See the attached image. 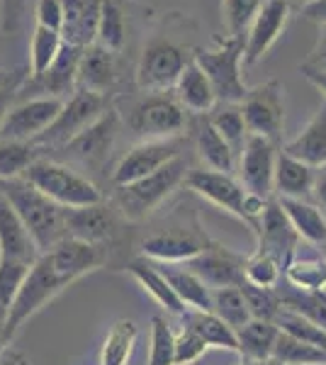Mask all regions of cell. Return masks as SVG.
<instances>
[{
    "mask_svg": "<svg viewBox=\"0 0 326 365\" xmlns=\"http://www.w3.org/2000/svg\"><path fill=\"white\" fill-rule=\"evenodd\" d=\"M0 365H32V361L25 356V351L8 346V349L0 353Z\"/></svg>",
    "mask_w": 326,
    "mask_h": 365,
    "instance_id": "obj_54",
    "label": "cell"
},
{
    "mask_svg": "<svg viewBox=\"0 0 326 365\" xmlns=\"http://www.w3.org/2000/svg\"><path fill=\"white\" fill-rule=\"evenodd\" d=\"M317 170L310 163L290 154H277L275 163V195L277 200H307L314 192Z\"/></svg>",
    "mask_w": 326,
    "mask_h": 365,
    "instance_id": "obj_28",
    "label": "cell"
},
{
    "mask_svg": "<svg viewBox=\"0 0 326 365\" xmlns=\"http://www.w3.org/2000/svg\"><path fill=\"white\" fill-rule=\"evenodd\" d=\"M173 96L178 98V103L193 115H210L219 105L215 88H212L205 71L195 63V58L188 63V68L183 71V76L178 78Z\"/></svg>",
    "mask_w": 326,
    "mask_h": 365,
    "instance_id": "obj_26",
    "label": "cell"
},
{
    "mask_svg": "<svg viewBox=\"0 0 326 365\" xmlns=\"http://www.w3.org/2000/svg\"><path fill=\"white\" fill-rule=\"evenodd\" d=\"M25 78H27V73L20 68L10 83H5L3 88H0V127H3L10 108H13V105L17 103V98H20V88H22V83H25Z\"/></svg>",
    "mask_w": 326,
    "mask_h": 365,
    "instance_id": "obj_51",
    "label": "cell"
},
{
    "mask_svg": "<svg viewBox=\"0 0 326 365\" xmlns=\"http://www.w3.org/2000/svg\"><path fill=\"white\" fill-rule=\"evenodd\" d=\"M236 336H239V353L244 356V361L270 363L275 344L280 339V327L275 322L251 319L236 331Z\"/></svg>",
    "mask_w": 326,
    "mask_h": 365,
    "instance_id": "obj_31",
    "label": "cell"
},
{
    "mask_svg": "<svg viewBox=\"0 0 326 365\" xmlns=\"http://www.w3.org/2000/svg\"><path fill=\"white\" fill-rule=\"evenodd\" d=\"M290 17V0H265L251 27L246 29V54L244 63L253 66L268 54V49L277 42Z\"/></svg>",
    "mask_w": 326,
    "mask_h": 365,
    "instance_id": "obj_18",
    "label": "cell"
},
{
    "mask_svg": "<svg viewBox=\"0 0 326 365\" xmlns=\"http://www.w3.org/2000/svg\"><path fill=\"white\" fill-rule=\"evenodd\" d=\"M110 105V96H100V93L78 91L63 103V110L58 113L56 122L46 129L41 137L34 141L39 149H63L76 137H81L88 127H93L103 117Z\"/></svg>",
    "mask_w": 326,
    "mask_h": 365,
    "instance_id": "obj_10",
    "label": "cell"
},
{
    "mask_svg": "<svg viewBox=\"0 0 326 365\" xmlns=\"http://www.w3.org/2000/svg\"><path fill=\"white\" fill-rule=\"evenodd\" d=\"M195 54L178 44L168 34H153L144 44L136 63V86L146 93L173 91L183 71L188 68Z\"/></svg>",
    "mask_w": 326,
    "mask_h": 365,
    "instance_id": "obj_9",
    "label": "cell"
},
{
    "mask_svg": "<svg viewBox=\"0 0 326 365\" xmlns=\"http://www.w3.org/2000/svg\"><path fill=\"white\" fill-rule=\"evenodd\" d=\"M302 15H305L307 20L326 27V0H312V3H307L305 8H302Z\"/></svg>",
    "mask_w": 326,
    "mask_h": 365,
    "instance_id": "obj_53",
    "label": "cell"
},
{
    "mask_svg": "<svg viewBox=\"0 0 326 365\" xmlns=\"http://www.w3.org/2000/svg\"><path fill=\"white\" fill-rule=\"evenodd\" d=\"M246 54V34H229L217 39L215 49H195V63L207 73L219 103H244L248 88L241 76V63Z\"/></svg>",
    "mask_w": 326,
    "mask_h": 365,
    "instance_id": "obj_3",
    "label": "cell"
},
{
    "mask_svg": "<svg viewBox=\"0 0 326 365\" xmlns=\"http://www.w3.org/2000/svg\"><path fill=\"white\" fill-rule=\"evenodd\" d=\"M63 3V42L91 46L98 39V22L103 0H61Z\"/></svg>",
    "mask_w": 326,
    "mask_h": 365,
    "instance_id": "obj_24",
    "label": "cell"
},
{
    "mask_svg": "<svg viewBox=\"0 0 326 365\" xmlns=\"http://www.w3.org/2000/svg\"><path fill=\"white\" fill-rule=\"evenodd\" d=\"M263 365H277V363H272V361H270V363H263Z\"/></svg>",
    "mask_w": 326,
    "mask_h": 365,
    "instance_id": "obj_60",
    "label": "cell"
},
{
    "mask_svg": "<svg viewBox=\"0 0 326 365\" xmlns=\"http://www.w3.org/2000/svg\"><path fill=\"white\" fill-rule=\"evenodd\" d=\"M190 161L188 156H178L170 163H165L163 168H158L156 173L139 178L127 185H120L115 192V205L127 220H144L149 212H153L158 205L163 202L170 192L175 190L180 182H185L188 173H190Z\"/></svg>",
    "mask_w": 326,
    "mask_h": 365,
    "instance_id": "obj_4",
    "label": "cell"
},
{
    "mask_svg": "<svg viewBox=\"0 0 326 365\" xmlns=\"http://www.w3.org/2000/svg\"><path fill=\"white\" fill-rule=\"evenodd\" d=\"M282 307L300 312L307 319L326 329V292H280Z\"/></svg>",
    "mask_w": 326,
    "mask_h": 365,
    "instance_id": "obj_45",
    "label": "cell"
},
{
    "mask_svg": "<svg viewBox=\"0 0 326 365\" xmlns=\"http://www.w3.org/2000/svg\"><path fill=\"white\" fill-rule=\"evenodd\" d=\"M322 365H326V363H322Z\"/></svg>",
    "mask_w": 326,
    "mask_h": 365,
    "instance_id": "obj_62",
    "label": "cell"
},
{
    "mask_svg": "<svg viewBox=\"0 0 326 365\" xmlns=\"http://www.w3.org/2000/svg\"><path fill=\"white\" fill-rule=\"evenodd\" d=\"M117 81H120V54L98 42L86 46L78 66V88L110 96Z\"/></svg>",
    "mask_w": 326,
    "mask_h": 365,
    "instance_id": "obj_21",
    "label": "cell"
},
{
    "mask_svg": "<svg viewBox=\"0 0 326 365\" xmlns=\"http://www.w3.org/2000/svg\"><path fill=\"white\" fill-rule=\"evenodd\" d=\"M280 207L285 210L287 220L292 222L295 232L300 239L310 241V244H324L326 241V217L317 205L307 202V200H277Z\"/></svg>",
    "mask_w": 326,
    "mask_h": 365,
    "instance_id": "obj_34",
    "label": "cell"
},
{
    "mask_svg": "<svg viewBox=\"0 0 326 365\" xmlns=\"http://www.w3.org/2000/svg\"><path fill=\"white\" fill-rule=\"evenodd\" d=\"M195 149L207 168L234 173L236 168V151L229 146V141L217 132L210 115H195Z\"/></svg>",
    "mask_w": 326,
    "mask_h": 365,
    "instance_id": "obj_27",
    "label": "cell"
},
{
    "mask_svg": "<svg viewBox=\"0 0 326 365\" xmlns=\"http://www.w3.org/2000/svg\"><path fill=\"white\" fill-rule=\"evenodd\" d=\"M86 46H76L63 42V49L58 51L56 61L51 63L49 71L39 78H25L20 93H37V96H51V98H61L68 100L78 91V66H81V56Z\"/></svg>",
    "mask_w": 326,
    "mask_h": 365,
    "instance_id": "obj_17",
    "label": "cell"
},
{
    "mask_svg": "<svg viewBox=\"0 0 326 365\" xmlns=\"http://www.w3.org/2000/svg\"><path fill=\"white\" fill-rule=\"evenodd\" d=\"M248 134L265 137L272 144H280L282 127H285V88L280 81H268L248 91L241 103Z\"/></svg>",
    "mask_w": 326,
    "mask_h": 365,
    "instance_id": "obj_11",
    "label": "cell"
},
{
    "mask_svg": "<svg viewBox=\"0 0 326 365\" xmlns=\"http://www.w3.org/2000/svg\"><path fill=\"white\" fill-rule=\"evenodd\" d=\"M139 339V329L132 319H117L100 349V365H127Z\"/></svg>",
    "mask_w": 326,
    "mask_h": 365,
    "instance_id": "obj_37",
    "label": "cell"
},
{
    "mask_svg": "<svg viewBox=\"0 0 326 365\" xmlns=\"http://www.w3.org/2000/svg\"><path fill=\"white\" fill-rule=\"evenodd\" d=\"M212 312H215L219 319L227 322L234 331H239L241 327H246V324L253 319L244 292H241V285L212 290Z\"/></svg>",
    "mask_w": 326,
    "mask_h": 365,
    "instance_id": "obj_39",
    "label": "cell"
},
{
    "mask_svg": "<svg viewBox=\"0 0 326 365\" xmlns=\"http://www.w3.org/2000/svg\"><path fill=\"white\" fill-rule=\"evenodd\" d=\"M302 3H305V5H307V3H312V0H302Z\"/></svg>",
    "mask_w": 326,
    "mask_h": 365,
    "instance_id": "obj_61",
    "label": "cell"
},
{
    "mask_svg": "<svg viewBox=\"0 0 326 365\" xmlns=\"http://www.w3.org/2000/svg\"><path fill=\"white\" fill-rule=\"evenodd\" d=\"M161 270L188 309L212 312V287L200 275H195L188 266H178V263H161Z\"/></svg>",
    "mask_w": 326,
    "mask_h": 365,
    "instance_id": "obj_30",
    "label": "cell"
},
{
    "mask_svg": "<svg viewBox=\"0 0 326 365\" xmlns=\"http://www.w3.org/2000/svg\"><path fill=\"white\" fill-rule=\"evenodd\" d=\"M25 180L32 182L39 192H44L63 210L93 207V205L103 202V192H100L96 182L76 173L73 168L63 166V163L49 161V158H39L27 170Z\"/></svg>",
    "mask_w": 326,
    "mask_h": 365,
    "instance_id": "obj_7",
    "label": "cell"
},
{
    "mask_svg": "<svg viewBox=\"0 0 326 365\" xmlns=\"http://www.w3.org/2000/svg\"><path fill=\"white\" fill-rule=\"evenodd\" d=\"M207 341L195 331L193 327L183 324V329L175 334V365H193L207 353Z\"/></svg>",
    "mask_w": 326,
    "mask_h": 365,
    "instance_id": "obj_48",
    "label": "cell"
},
{
    "mask_svg": "<svg viewBox=\"0 0 326 365\" xmlns=\"http://www.w3.org/2000/svg\"><path fill=\"white\" fill-rule=\"evenodd\" d=\"M193 270L195 275H200L212 290L219 287H239L246 280V258H241L239 253L227 251L222 246L212 244L205 253H200L198 258L183 263Z\"/></svg>",
    "mask_w": 326,
    "mask_h": 365,
    "instance_id": "obj_19",
    "label": "cell"
},
{
    "mask_svg": "<svg viewBox=\"0 0 326 365\" xmlns=\"http://www.w3.org/2000/svg\"><path fill=\"white\" fill-rule=\"evenodd\" d=\"M39 256V246L29 237L8 197L0 192V324L8 319L17 290Z\"/></svg>",
    "mask_w": 326,
    "mask_h": 365,
    "instance_id": "obj_1",
    "label": "cell"
},
{
    "mask_svg": "<svg viewBox=\"0 0 326 365\" xmlns=\"http://www.w3.org/2000/svg\"><path fill=\"white\" fill-rule=\"evenodd\" d=\"M256 237H258V253L275 258L282 266V270H285V266L295 258V253H297L300 234L295 232L292 222L287 220L285 210L280 207L277 200H268L263 215H260Z\"/></svg>",
    "mask_w": 326,
    "mask_h": 365,
    "instance_id": "obj_16",
    "label": "cell"
},
{
    "mask_svg": "<svg viewBox=\"0 0 326 365\" xmlns=\"http://www.w3.org/2000/svg\"><path fill=\"white\" fill-rule=\"evenodd\" d=\"M17 71L20 68H15V71H10V68H0V88H3L5 83H10V81L17 76Z\"/></svg>",
    "mask_w": 326,
    "mask_h": 365,
    "instance_id": "obj_57",
    "label": "cell"
},
{
    "mask_svg": "<svg viewBox=\"0 0 326 365\" xmlns=\"http://www.w3.org/2000/svg\"><path fill=\"white\" fill-rule=\"evenodd\" d=\"M282 151L310 163L312 168L326 166V100L314 113L312 120L307 122V127L292 141H287Z\"/></svg>",
    "mask_w": 326,
    "mask_h": 365,
    "instance_id": "obj_29",
    "label": "cell"
},
{
    "mask_svg": "<svg viewBox=\"0 0 326 365\" xmlns=\"http://www.w3.org/2000/svg\"><path fill=\"white\" fill-rule=\"evenodd\" d=\"M127 32H129L127 0H103L96 42L117 51V54H122L124 44H127Z\"/></svg>",
    "mask_w": 326,
    "mask_h": 365,
    "instance_id": "obj_33",
    "label": "cell"
},
{
    "mask_svg": "<svg viewBox=\"0 0 326 365\" xmlns=\"http://www.w3.org/2000/svg\"><path fill=\"white\" fill-rule=\"evenodd\" d=\"M66 100L34 96L17 100L0 127V141H37L56 122Z\"/></svg>",
    "mask_w": 326,
    "mask_h": 365,
    "instance_id": "obj_12",
    "label": "cell"
},
{
    "mask_svg": "<svg viewBox=\"0 0 326 365\" xmlns=\"http://www.w3.org/2000/svg\"><path fill=\"white\" fill-rule=\"evenodd\" d=\"M188 139L183 137H170V139H146L139 141L136 146L127 151V156L117 163V168L112 170V182L115 187L127 185L139 178L156 173L158 168H163L165 163H170L173 158L185 154Z\"/></svg>",
    "mask_w": 326,
    "mask_h": 365,
    "instance_id": "obj_13",
    "label": "cell"
},
{
    "mask_svg": "<svg viewBox=\"0 0 326 365\" xmlns=\"http://www.w3.org/2000/svg\"><path fill=\"white\" fill-rule=\"evenodd\" d=\"M241 292L246 297V304L251 309L253 319H263V322H275L277 314L282 312V297L277 290L270 287H258L251 282H241Z\"/></svg>",
    "mask_w": 326,
    "mask_h": 365,
    "instance_id": "obj_43",
    "label": "cell"
},
{
    "mask_svg": "<svg viewBox=\"0 0 326 365\" xmlns=\"http://www.w3.org/2000/svg\"><path fill=\"white\" fill-rule=\"evenodd\" d=\"M0 190L8 197V202L13 205V210L17 212V217L22 220V225H25L29 237L34 239V244L39 246L41 253L51 251L58 241L68 237L66 210L58 207L54 200H49L44 192H39L29 180H5L0 182Z\"/></svg>",
    "mask_w": 326,
    "mask_h": 365,
    "instance_id": "obj_2",
    "label": "cell"
},
{
    "mask_svg": "<svg viewBox=\"0 0 326 365\" xmlns=\"http://www.w3.org/2000/svg\"><path fill=\"white\" fill-rule=\"evenodd\" d=\"M275 324L280 327L282 334H290V336L305 341V344H312V346H317V349L326 351V329H322L319 324H314L312 319H307V317L300 314V312L282 307Z\"/></svg>",
    "mask_w": 326,
    "mask_h": 365,
    "instance_id": "obj_42",
    "label": "cell"
},
{
    "mask_svg": "<svg viewBox=\"0 0 326 365\" xmlns=\"http://www.w3.org/2000/svg\"><path fill=\"white\" fill-rule=\"evenodd\" d=\"M0 192H3V190H0Z\"/></svg>",
    "mask_w": 326,
    "mask_h": 365,
    "instance_id": "obj_63",
    "label": "cell"
},
{
    "mask_svg": "<svg viewBox=\"0 0 326 365\" xmlns=\"http://www.w3.org/2000/svg\"><path fill=\"white\" fill-rule=\"evenodd\" d=\"M51 258V263L56 266L58 273H63L71 282L81 280L83 275L93 273V270L103 268L108 261V251L105 246L88 244V241L66 237L61 239L51 251H46Z\"/></svg>",
    "mask_w": 326,
    "mask_h": 365,
    "instance_id": "obj_20",
    "label": "cell"
},
{
    "mask_svg": "<svg viewBox=\"0 0 326 365\" xmlns=\"http://www.w3.org/2000/svg\"><path fill=\"white\" fill-rule=\"evenodd\" d=\"M277 146L265 137L248 134L246 146L239 156V175L241 185L251 195L260 200H270L275 192V163H277Z\"/></svg>",
    "mask_w": 326,
    "mask_h": 365,
    "instance_id": "obj_14",
    "label": "cell"
},
{
    "mask_svg": "<svg viewBox=\"0 0 326 365\" xmlns=\"http://www.w3.org/2000/svg\"><path fill=\"white\" fill-rule=\"evenodd\" d=\"M66 232L68 237L88 241V244L105 246L112 241L117 232V220L115 212L105 207L103 202L93 205V207H78V210H66Z\"/></svg>",
    "mask_w": 326,
    "mask_h": 365,
    "instance_id": "obj_22",
    "label": "cell"
},
{
    "mask_svg": "<svg viewBox=\"0 0 326 365\" xmlns=\"http://www.w3.org/2000/svg\"><path fill=\"white\" fill-rule=\"evenodd\" d=\"M8 349V341H5V334H3V324H0V353Z\"/></svg>",
    "mask_w": 326,
    "mask_h": 365,
    "instance_id": "obj_58",
    "label": "cell"
},
{
    "mask_svg": "<svg viewBox=\"0 0 326 365\" xmlns=\"http://www.w3.org/2000/svg\"><path fill=\"white\" fill-rule=\"evenodd\" d=\"M34 17H37V25L51 27L61 32L63 27V3L61 0H37L34 5Z\"/></svg>",
    "mask_w": 326,
    "mask_h": 365,
    "instance_id": "obj_50",
    "label": "cell"
},
{
    "mask_svg": "<svg viewBox=\"0 0 326 365\" xmlns=\"http://www.w3.org/2000/svg\"><path fill=\"white\" fill-rule=\"evenodd\" d=\"M63 49V34L51 27H34L32 42H29V68L27 78H39L56 61L58 51Z\"/></svg>",
    "mask_w": 326,
    "mask_h": 365,
    "instance_id": "obj_36",
    "label": "cell"
},
{
    "mask_svg": "<svg viewBox=\"0 0 326 365\" xmlns=\"http://www.w3.org/2000/svg\"><path fill=\"white\" fill-rule=\"evenodd\" d=\"M265 0H222L224 25L229 34H246L253 17L263 8Z\"/></svg>",
    "mask_w": 326,
    "mask_h": 365,
    "instance_id": "obj_46",
    "label": "cell"
},
{
    "mask_svg": "<svg viewBox=\"0 0 326 365\" xmlns=\"http://www.w3.org/2000/svg\"><path fill=\"white\" fill-rule=\"evenodd\" d=\"M314 197L319 200V205L326 207V166L317 170V182H314Z\"/></svg>",
    "mask_w": 326,
    "mask_h": 365,
    "instance_id": "obj_55",
    "label": "cell"
},
{
    "mask_svg": "<svg viewBox=\"0 0 326 365\" xmlns=\"http://www.w3.org/2000/svg\"><path fill=\"white\" fill-rule=\"evenodd\" d=\"M236 365H263V363H253V361H241V363H236Z\"/></svg>",
    "mask_w": 326,
    "mask_h": 365,
    "instance_id": "obj_59",
    "label": "cell"
},
{
    "mask_svg": "<svg viewBox=\"0 0 326 365\" xmlns=\"http://www.w3.org/2000/svg\"><path fill=\"white\" fill-rule=\"evenodd\" d=\"M210 120H212V125L217 127V132L229 141V146L236 151V156H241V151H244V146H246V139H248V127H246L241 108L219 103L210 113Z\"/></svg>",
    "mask_w": 326,
    "mask_h": 365,
    "instance_id": "obj_40",
    "label": "cell"
},
{
    "mask_svg": "<svg viewBox=\"0 0 326 365\" xmlns=\"http://www.w3.org/2000/svg\"><path fill=\"white\" fill-rule=\"evenodd\" d=\"M27 0H0V34L13 37L25 22Z\"/></svg>",
    "mask_w": 326,
    "mask_h": 365,
    "instance_id": "obj_49",
    "label": "cell"
},
{
    "mask_svg": "<svg viewBox=\"0 0 326 365\" xmlns=\"http://www.w3.org/2000/svg\"><path fill=\"white\" fill-rule=\"evenodd\" d=\"M212 241L195 229L173 227L163 232H153L141 241V258L156 263H188L205 253Z\"/></svg>",
    "mask_w": 326,
    "mask_h": 365,
    "instance_id": "obj_15",
    "label": "cell"
},
{
    "mask_svg": "<svg viewBox=\"0 0 326 365\" xmlns=\"http://www.w3.org/2000/svg\"><path fill=\"white\" fill-rule=\"evenodd\" d=\"M185 185L193 192H198L200 197L210 200L212 205L222 207L229 215L244 220L246 225L253 227V232L258 229L260 215H263L268 200H260L246 190L239 180L231 173H222V170L212 168H193L185 178Z\"/></svg>",
    "mask_w": 326,
    "mask_h": 365,
    "instance_id": "obj_5",
    "label": "cell"
},
{
    "mask_svg": "<svg viewBox=\"0 0 326 365\" xmlns=\"http://www.w3.org/2000/svg\"><path fill=\"white\" fill-rule=\"evenodd\" d=\"M146 365H175V334L163 314L151 317V349Z\"/></svg>",
    "mask_w": 326,
    "mask_h": 365,
    "instance_id": "obj_44",
    "label": "cell"
},
{
    "mask_svg": "<svg viewBox=\"0 0 326 365\" xmlns=\"http://www.w3.org/2000/svg\"><path fill=\"white\" fill-rule=\"evenodd\" d=\"M39 158L41 149L34 141H0V182L25 178Z\"/></svg>",
    "mask_w": 326,
    "mask_h": 365,
    "instance_id": "obj_35",
    "label": "cell"
},
{
    "mask_svg": "<svg viewBox=\"0 0 326 365\" xmlns=\"http://www.w3.org/2000/svg\"><path fill=\"white\" fill-rule=\"evenodd\" d=\"M244 273H246V282H251V285L270 287V290H275V287L280 285V278H282V266L275 261V258L256 251L251 258H246Z\"/></svg>",
    "mask_w": 326,
    "mask_h": 365,
    "instance_id": "obj_47",
    "label": "cell"
},
{
    "mask_svg": "<svg viewBox=\"0 0 326 365\" xmlns=\"http://www.w3.org/2000/svg\"><path fill=\"white\" fill-rule=\"evenodd\" d=\"M282 278L297 292H326V258H292Z\"/></svg>",
    "mask_w": 326,
    "mask_h": 365,
    "instance_id": "obj_38",
    "label": "cell"
},
{
    "mask_svg": "<svg viewBox=\"0 0 326 365\" xmlns=\"http://www.w3.org/2000/svg\"><path fill=\"white\" fill-rule=\"evenodd\" d=\"M302 73L307 76V81H310L312 86H317L319 91L326 96V73H322V71H312V68H307V66H302Z\"/></svg>",
    "mask_w": 326,
    "mask_h": 365,
    "instance_id": "obj_56",
    "label": "cell"
},
{
    "mask_svg": "<svg viewBox=\"0 0 326 365\" xmlns=\"http://www.w3.org/2000/svg\"><path fill=\"white\" fill-rule=\"evenodd\" d=\"M302 66L312 68V71H322V73H326V27L322 29V34H319L317 39V46L312 49L310 58H307Z\"/></svg>",
    "mask_w": 326,
    "mask_h": 365,
    "instance_id": "obj_52",
    "label": "cell"
},
{
    "mask_svg": "<svg viewBox=\"0 0 326 365\" xmlns=\"http://www.w3.org/2000/svg\"><path fill=\"white\" fill-rule=\"evenodd\" d=\"M183 324L193 327L207 341L210 349H224V351L239 353V336H236V331L224 319H219L215 312L188 309L183 314Z\"/></svg>",
    "mask_w": 326,
    "mask_h": 365,
    "instance_id": "obj_32",
    "label": "cell"
},
{
    "mask_svg": "<svg viewBox=\"0 0 326 365\" xmlns=\"http://www.w3.org/2000/svg\"><path fill=\"white\" fill-rule=\"evenodd\" d=\"M127 270L132 278L139 282V287L146 292V295L153 297V302L161 304L165 312L170 314H185L188 307L180 302V297L175 295V290L170 287L168 278L161 270V266H156L149 258H134V261L127 263Z\"/></svg>",
    "mask_w": 326,
    "mask_h": 365,
    "instance_id": "obj_25",
    "label": "cell"
},
{
    "mask_svg": "<svg viewBox=\"0 0 326 365\" xmlns=\"http://www.w3.org/2000/svg\"><path fill=\"white\" fill-rule=\"evenodd\" d=\"M272 363H277V365H322V363H326V351L280 331V339H277V344H275V353H272Z\"/></svg>",
    "mask_w": 326,
    "mask_h": 365,
    "instance_id": "obj_41",
    "label": "cell"
},
{
    "mask_svg": "<svg viewBox=\"0 0 326 365\" xmlns=\"http://www.w3.org/2000/svg\"><path fill=\"white\" fill-rule=\"evenodd\" d=\"M68 285H71V280L63 273H58L56 266L51 263L49 253H41L39 261L34 263L32 270L27 273L25 282H22L20 290H17V297H15L13 307H10V314L3 324V334H5L8 346H10V341L15 339V334L22 329V324L27 319H32L41 307H46V304H49L61 290H66Z\"/></svg>",
    "mask_w": 326,
    "mask_h": 365,
    "instance_id": "obj_6",
    "label": "cell"
},
{
    "mask_svg": "<svg viewBox=\"0 0 326 365\" xmlns=\"http://www.w3.org/2000/svg\"><path fill=\"white\" fill-rule=\"evenodd\" d=\"M127 127L141 141L183 137L188 127V113L170 91L146 93L127 110Z\"/></svg>",
    "mask_w": 326,
    "mask_h": 365,
    "instance_id": "obj_8",
    "label": "cell"
},
{
    "mask_svg": "<svg viewBox=\"0 0 326 365\" xmlns=\"http://www.w3.org/2000/svg\"><path fill=\"white\" fill-rule=\"evenodd\" d=\"M117 125H120V115H117L115 108H110L96 125L88 127L81 137H76L71 144L63 146V151L83 163H96L98 166V163L108 156L112 141H115Z\"/></svg>",
    "mask_w": 326,
    "mask_h": 365,
    "instance_id": "obj_23",
    "label": "cell"
}]
</instances>
